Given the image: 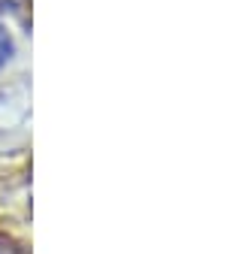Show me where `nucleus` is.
Masks as SVG:
<instances>
[{"instance_id": "obj_1", "label": "nucleus", "mask_w": 248, "mask_h": 254, "mask_svg": "<svg viewBox=\"0 0 248 254\" xmlns=\"http://www.w3.org/2000/svg\"><path fill=\"white\" fill-rule=\"evenodd\" d=\"M0 254H24L15 242H9V239H3V236H0Z\"/></svg>"}]
</instances>
